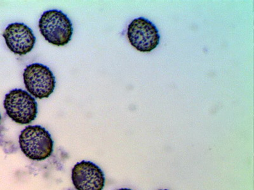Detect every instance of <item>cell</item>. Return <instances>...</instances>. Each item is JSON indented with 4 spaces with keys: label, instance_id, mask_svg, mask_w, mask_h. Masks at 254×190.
Masks as SVG:
<instances>
[{
    "label": "cell",
    "instance_id": "7",
    "mask_svg": "<svg viewBox=\"0 0 254 190\" xmlns=\"http://www.w3.org/2000/svg\"><path fill=\"white\" fill-rule=\"evenodd\" d=\"M3 36L8 48L13 53L19 55L29 53L36 42L33 31L23 23L15 22L8 25Z\"/></svg>",
    "mask_w": 254,
    "mask_h": 190
},
{
    "label": "cell",
    "instance_id": "6",
    "mask_svg": "<svg viewBox=\"0 0 254 190\" xmlns=\"http://www.w3.org/2000/svg\"><path fill=\"white\" fill-rule=\"evenodd\" d=\"M71 178L77 190H103L105 185L103 171L90 161L77 163L72 169Z\"/></svg>",
    "mask_w": 254,
    "mask_h": 190
},
{
    "label": "cell",
    "instance_id": "3",
    "mask_svg": "<svg viewBox=\"0 0 254 190\" xmlns=\"http://www.w3.org/2000/svg\"><path fill=\"white\" fill-rule=\"evenodd\" d=\"M3 105L8 116L19 124H30L38 114L35 99L21 89L13 90L6 94Z\"/></svg>",
    "mask_w": 254,
    "mask_h": 190
},
{
    "label": "cell",
    "instance_id": "8",
    "mask_svg": "<svg viewBox=\"0 0 254 190\" xmlns=\"http://www.w3.org/2000/svg\"><path fill=\"white\" fill-rule=\"evenodd\" d=\"M132 190L128 189H120V190Z\"/></svg>",
    "mask_w": 254,
    "mask_h": 190
},
{
    "label": "cell",
    "instance_id": "5",
    "mask_svg": "<svg viewBox=\"0 0 254 190\" xmlns=\"http://www.w3.org/2000/svg\"><path fill=\"white\" fill-rule=\"evenodd\" d=\"M129 42L137 50L149 52L160 43V36L156 27L149 20L139 17L131 22L127 31Z\"/></svg>",
    "mask_w": 254,
    "mask_h": 190
},
{
    "label": "cell",
    "instance_id": "1",
    "mask_svg": "<svg viewBox=\"0 0 254 190\" xmlns=\"http://www.w3.org/2000/svg\"><path fill=\"white\" fill-rule=\"evenodd\" d=\"M19 145L22 152L33 160H44L52 155L54 142L50 133L40 126H28L19 136Z\"/></svg>",
    "mask_w": 254,
    "mask_h": 190
},
{
    "label": "cell",
    "instance_id": "2",
    "mask_svg": "<svg viewBox=\"0 0 254 190\" xmlns=\"http://www.w3.org/2000/svg\"><path fill=\"white\" fill-rule=\"evenodd\" d=\"M41 34L49 44L62 47L71 40L72 25L63 12L52 10L43 13L39 21Z\"/></svg>",
    "mask_w": 254,
    "mask_h": 190
},
{
    "label": "cell",
    "instance_id": "10",
    "mask_svg": "<svg viewBox=\"0 0 254 190\" xmlns=\"http://www.w3.org/2000/svg\"></svg>",
    "mask_w": 254,
    "mask_h": 190
},
{
    "label": "cell",
    "instance_id": "9",
    "mask_svg": "<svg viewBox=\"0 0 254 190\" xmlns=\"http://www.w3.org/2000/svg\"><path fill=\"white\" fill-rule=\"evenodd\" d=\"M0 122H1V115H0Z\"/></svg>",
    "mask_w": 254,
    "mask_h": 190
},
{
    "label": "cell",
    "instance_id": "4",
    "mask_svg": "<svg viewBox=\"0 0 254 190\" xmlns=\"http://www.w3.org/2000/svg\"><path fill=\"white\" fill-rule=\"evenodd\" d=\"M25 87L36 98H49L56 87V78L49 67L41 63L27 66L23 73Z\"/></svg>",
    "mask_w": 254,
    "mask_h": 190
}]
</instances>
